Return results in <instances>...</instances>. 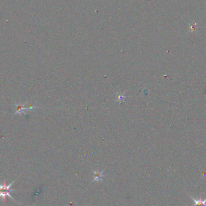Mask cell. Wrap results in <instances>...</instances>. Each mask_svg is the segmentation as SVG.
I'll return each mask as SVG.
<instances>
[{
  "instance_id": "obj_3",
  "label": "cell",
  "mask_w": 206,
  "mask_h": 206,
  "mask_svg": "<svg viewBox=\"0 0 206 206\" xmlns=\"http://www.w3.org/2000/svg\"><path fill=\"white\" fill-rule=\"evenodd\" d=\"M190 198L194 201L193 206H206V199L204 200H202L201 196H200L199 199H195L192 197H190Z\"/></svg>"
},
{
  "instance_id": "obj_1",
  "label": "cell",
  "mask_w": 206,
  "mask_h": 206,
  "mask_svg": "<svg viewBox=\"0 0 206 206\" xmlns=\"http://www.w3.org/2000/svg\"><path fill=\"white\" fill-rule=\"evenodd\" d=\"M15 182V180H14L13 182L12 183H10L9 185L7 186L6 185V183H5V181L4 182V183L2 185L0 184V198H2L3 200L5 201V197L6 196H8L11 199H12L13 200H14L15 201H16L12 197V196L10 195V193L12 191H15L16 190L15 189H11V186L13 184V183H14Z\"/></svg>"
},
{
  "instance_id": "obj_2",
  "label": "cell",
  "mask_w": 206,
  "mask_h": 206,
  "mask_svg": "<svg viewBox=\"0 0 206 206\" xmlns=\"http://www.w3.org/2000/svg\"><path fill=\"white\" fill-rule=\"evenodd\" d=\"M93 172L94 174V178L92 182H98L99 181L103 182V180L102 179L103 171L99 172V171H93Z\"/></svg>"
},
{
  "instance_id": "obj_4",
  "label": "cell",
  "mask_w": 206,
  "mask_h": 206,
  "mask_svg": "<svg viewBox=\"0 0 206 206\" xmlns=\"http://www.w3.org/2000/svg\"><path fill=\"white\" fill-rule=\"evenodd\" d=\"M125 96L123 94H118V95L117 96V101L121 103L122 101H123V99H124Z\"/></svg>"
},
{
  "instance_id": "obj_5",
  "label": "cell",
  "mask_w": 206,
  "mask_h": 206,
  "mask_svg": "<svg viewBox=\"0 0 206 206\" xmlns=\"http://www.w3.org/2000/svg\"><path fill=\"white\" fill-rule=\"evenodd\" d=\"M16 109H17V112H16V114H19L21 112H23V110L24 109L23 108V105H21V104H19L16 107Z\"/></svg>"
}]
</instances>
